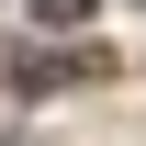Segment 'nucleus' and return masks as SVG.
<instances>
[{
    "mask_svg": "<svg viewBox=\"0 0 146 146\" xmlns=\"http://www.w3.org/2000/svg\"><path fill=\"white\" fill-rule=\"evenodd\" d=\"M11 101H45V90H79V79H101V45H23L11 68Z\"/></svg>",
    "mask_w": 146,
    "mask_h": 146,
    "instance_id": "1",
    "label": "nucleus"
},
{
    "mask_svg": "<svg viewBox=\"0 0 146 146\" xmlns=\"http://www.w3.org/2000/svg\"><path fill=\"white\" fill-rule=\"evenodd\" d=\"M34 11H45V23H90V0H34Z\"/></svg>",
    "mask_w": 146,
    "mask_h": 146,
    "instance_id": "2",
    "label": "nucleus"
}]
</instances>
